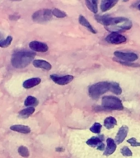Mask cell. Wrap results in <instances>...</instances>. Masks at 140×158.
<instances>
[{"label": "cell", "mask_w": 140, "mask_h": 158, "mask_svg": "<svg viewBox=\"0 0 140 158\" xmlns=\"http://www.w3.org/2000/svg\"><path fill=\"white\" fill-rule=\"evenodd\" d=\"M97 22L103 24L109 31L117 32L127 31L132 27V22L125 17H110L108 16H96Z\"/></svg>", "instance_id": "6da1fadb"}, {"label": "cell", "mask_w": 140, "mask_h": 158, "mask_svg": "<svg viewBox=\"0 0 140 158\" xmlns=\"http://www.w3.org/2000/svg\"><path fill=\"white\" fill-rule=\"evenodd\" d=\"M36 56L34 52L21 50L13 53L11 59L12 65L16 69H24L28 66Z\"/></svg>", "instance_id": "7a4b0ae2"}, {"label": "cell", "mask_w": 140, "mask_h": 158, "mask_svg": "<svg viewBox=\"0 0 140 158\" xmlns=\"http://www.w3.org/2000/svg\"><path fill=\"white\" fill-rule=\"evenodd\" d=\"M110 91V82L101 81L91 86L88 89L89 95L91 98L97 99L102 94Z\"/></svg>", "instance_id": "3957f363"}, {"label": "cell", "mask_w": 140, "mask_h": 158, "mask_svg": "<svg viewBox=\"0 0 140 158\" xmlns=\"http://www.w3.org/2000/svg\"><path fill=\"white\" fill-rule=\"evenodd\" d=\"M102 106L106 108L111 109V110H123V104L121 102L120 99L117 97L111 96H105L102 98Z\"/></svg>", "instance_id": "277c9868"}, {"label": "cell", "mask_w": 140, "mask_h": 158, "mask_svg": "<svg viewBox=\"0 0 140 158\" xmlns=\"http://www.w3.org/2000/svg\"><path fill=\"white\" fill-rule=\"evenodd\" d=\"M53 16L52 11L49 9H40L35 12L32 15V20L35 22L38 23H45L50 21Z\"/></svg>", "instance_id": "5b68a950"}, {"label": "cell", "mask_w": 140, "mask_h": 158, "mask_svg": "<svg viewBox=\"0 0 140 158\" xmlns=\"http://www.w3.org/2000/svg\"><path fill=\"white\" fill-rule=\"evenodd\" d=\"M106 40L110 44H118L126 42L127 39H126L125 36H124L123 35L117 33V32H113V33H111L108 36L106 37Z\"/></svg>", "instance_id": "8992f818"}, {"label": "cell", "mask_w": 140, "mask_h": 158, "mask_svg": "<svg viewBox=\"0 0 140 158\" xmlns=\"http://www.w3.org/2000/svg\"><path fill=\"white\" fill-rule=\"evenodd\" d=\"M115 56L118 59L123 60L124 62L130 63V62L135 61L136 59H138V55L134 53H125V52L116 51L114 53Z\"/></svg>", "instance_id": "52a82bcc"}, {"label": "cell", "mask_w": 140, "mask_h": 158, "mask_svg": "<svg viewBox=\"0 0 140 158\" xmlns=\"http://www.w3.org/2000/svg\"><path fill=\"white\" fill-rule=\"evenodd\" d=\"M50 78L55 83L63 86V85H67L69 82H71L74 80V76H72V75H65V76L59 77L57 76V75H50Z\"/></svg>", "instance_id": "ba28073f"}, {"label": "cell", "mask_w": 140, "mask_h": 158, "mask_svg": "<svg viewBox=\"0 0 140 158\" xmlns=\"http://www.w3.org/2000/svg\"><path fill=\"white\" fill-rule=\"evenodd\" d=\"M29 47L31 48V49H32L33 51L36 52H46L49 48H48V45L46 44H45L43 42L36 41V40H34V41L30 42Z\"/></svg>", "instance_id": "9c48e42d"}, {"label": "cell", "mask_w": 140, "mask_h": 158, "mask_svg": "<svg viewBox=\"0 0 140 158\" xmlns=\"http://www.w3.org/2000/svg\"><path fill=\"white\" fill-rule=\"evenodd\" d=\"M40 81H41V79L40 78V77H32V78H29L23 82V84H22V86H23L24 88L30 89L37 86V85H39L40 83Z\"/></svg>", "instance_id": "30bf717a"}, {"label": "cell", "mask_w": 140, "mask_h": 158, "mask_svg": "<svg viewBox=\"0 0 140 158\" xmlns=\"http://www.w3.org/2000/svg\"><path fill=\"white\" fill-rule=\"evenodd\" d=\"M129 128L127 126H122L120 130H119L118 133L116 134V141L117 143H121L125 140V138H126V136L128 134Z\"/></svg>", "instance_id": "8fae6325"}, {"label": "cell", "mask_w": 140, "mask_h": 158, "mask_svg": "<svg viewBox=\"0 0 140 158\" xmlns=\"http://www.w3.org/2000/svg\"><path fill=\"white\" fill-rule=\"evenodd\" d=\"M106 144H107V147H106V149L105 150L104 155L109 156L111 155V154H112V153H114V152H116V142H115L112 138H107V140H106Z\"/></svg>", "instance_id": "7c38bea8"}, {"label": "cell", "mask_w": 140, "mask_h": 158, "mask_svg": "<svg viewBox=\"0 0 140 158\" xmlns=\"http://www.w3.org/2000/svg\"><path fill=\"white\" fill-rule=\"evenodd\" d=\"M33 65L36 68L38 69H42L45 70H50L52 68L51 64H49V62L45 61V60H41V59H36L33 61Z\"/></svg>", "instance_id": "4fadbf2b"}, {"label": "cell", "mask_w": 140, "mask_h": 158, "mask_svg": "<svg viewBox=\"0 0 140 158\" xmlns=\"http://www.w3.org/2000/svg\"><path fill=\"white\" fill-rule=\"evenodd\" d=\"M117 3L116 0H103L101 2V9L102 12H106Z\"/></svg>", "instance_id": "5bb4252c"}, {"label": "cell", "mask_w": 140, "mask_h": 158, "mask_svg": "<svg viewBox=\"0 0 140 158\" xmlns=\"http://www.w3.org/2000/svg\"><path fill=\"white\" fill-rule=\"evenodd\" d=\"M10 129L21 133H29L31 132V128L28 126L22 125V124H14V125H12L10 127Z\"/></svg>", "instance_id": "9a60e30c"}, {"label": "cell", "mask_w": 140, "mask_h": 158, "mask_svg": "<svg viewBox=\"0 0 140 158\" xmlns=\"http://www.w3.org/2000/svg\"><path fill=\"white\" fill-rule=\"evenodd\" d=\"M78 22L81 25H83V27H85L87 29H88L91 32H92L93 34H96V31L93 28V27H91V25L89 23V22L87 20L83 17V16H79Z\"/></svg>", "instance_id": "2e32d148"}, {"label": "cell", "mask_w": 140, "mask_h": 158, "mask_svg": "<svg viewBox=\"0 0 140 158\" xmlns=\"http://www.w3.org/2000/svg\"><path fill=\"white\" fill-rule=\"evenodd\" d=\"M117 124V121L114 117H107V118L105 119L104 121V125L106 127L107 129H111V128H113Z\"/></svg>", "instance_id": "e0dca14e"}, {"label": "cell", "mask_w": 140, "mask_h": 158, "mask_svg": "<svg viewBox=\"0 0 140 158\" xmlns=\"http://www.w3.org/2000/svg\"><path fill=\"white\" fill-rule=\"evenodd\" d=\"M35 112L34 107H27L19 112V116L22 118H27Z\"/></svg>", "instance_id": "ac0fdd59"}, {"label": "cell", "mask_w": 140, "mask_h": 158, "mask_svg": "<svg viewBox=\"0 0 140 158\" xmlns=\"http://www.w3.org/2000/svg\"><path fill=\"white\" fill-rule=\"evenodd\" d=\"M38 103H39V101H38V100L36 97L29 96H27V99L25 100L24 105L27 106V107H34V106H36Z\"/></svg>", "instance_id": "d6986e66"}, {"label": "cell", "mask_w": 140, "mask_h": 158, "mask_svg": "<svg viewBox=\"0 0 140 158\" xmlns=\"http://www.w3.org/2000/svg\"><path fill=\"white\" fill-rule=\"evenodd\" d=\"M101 143H102L101 139H100V138H97V137H93V138H91L87 141V144L90 147H93V148H96V147L98 148Z\"/></svg>", "instance_id": "ffe728a7"}, {"label": "cell", "mask_w": 140, "mask_h": 158, "mask_svg": "<svg viewBox=\"0 0 140 158\" xmlns=\"http://www.w3.org/2000/svg\"><path fill=\"white\" fill-rule=\"evenodd\" d=\"M97 1L93 0V1H86L87 7H88L89 10L91 11L93 13H97L98 12V7H97Z\"/></svg>", "instance_id": "44dd1931"}, {"label": "cell", "mask_w": 140, "mask_h": 158, "mask_svg": "<svg viewBox=\"0 0 140 158\" xmlns=\"http://www.w3.org/2000/svg\"><path fill=\"white\" fill-rule=\"evenodd\" d=\"M110 91H111L113 93L116 94V95H120L122 92V89L121 88V86L118 83L111 82L110 83Z\"/></svg>", "instance_id": "7402d4cb"}, {"label": "cell", "mask_w": 140, "mask_h": 158, "mask_svg": "<svg viewBox=\"0 0 140 158\" xmlns=\"http://www.w3.org/2000/svg\"><path fill=\"white\" fill-rule=\"evenodd\" d=\"M12 41V37L11 35H8L6 39H1L0 40V47L1 48H7L11 44Z\"/></svg>", "instance_id": "603a6c76"}, {"label": "cell", "mask_w": 140, "mask_h": 158, "mask_svg": "<svg viewBox=\"0 0 140 158\" xmlns=\"http://www.w3.org/2000/svg\"><path fill=\"white\" fill-rule=\"evenodd\" d=\"M18 153L22 156V157H28L29 156V150L24 146H21L18 148Z\"/></svg>", "instance_id": "cb8c5ba5"}, {"label": "cell", "mask_w": 140, "mask_h": 158, "mask_svg": "<svg viewBox=\"0 0 140 158\" xmlns=\"http://www.w3.org/2000/svg\"><path fill=\"white\" fill-rule=\"evenodd\" d=\"M52 13H53L54 16L58 17V18H64V17H65L67 16V14L64 12V11L57 9V8H54V9L52 11Z\"/></svg>", "instance_id": "d4e9b609"}, {"label": "cell", "mask_w": 140, "mask_h": 158, "mask_svg": "<svg viewBox=\"0 0 140 158\" xmlns=\"http://www.w3.org/2000/svg\"><path fill=\"white\" fill-rule=\"evenodd\" d=\"M101 123H95L93 125L91 126V128H90V130H91V132H92V133H99L100 132H101Z\"/></svg>", "instance_id": "484cf974"}, {"label": "cell", "mask_w": 140, "mask_h": 158, "mask_svg": "<svg viewBox=\"0 0 140 158\" xmlns=\"http://www.w3.org/2000/svg\"><path fill=\"white\" fill-rule=\"evenodd\" d=\"M121 153L123 154L125 156H132V152L130 151V149L127 147H124L122 149H121Z\"/></svg>", "instance_id": "4316f807"}, {"label": "cell", "mask_w": 140, "mask_h": 158, "mask_svg": "<svg viewBox=\"0 0 140 158\" xmlns=\"http://www.w3.org/2000/svg\"><path fill=\"white\" fill-rule=\"evenodd\" d=\"M128 143H130L131 145L134 146V147H139L140 146V143L136 140V138H130V139H129Z\"/></svg>", "instance_id": "83f0119b"}, {"label": "cell", "mask_w": 140, "mask_h": 158, "mask_svg": "<svg viewBox=\"0 0 140 158\" xmlns=\"http://www.w3.org/2000/svg\"><path fill=\"white\" fill-rule=\"evenodd\" d=\"M19 18H20V16H17V14H13L9 16V19L12 20V21H17V20H18Z\"/></svg>", "instance_id": "f1b7e54d"}, {"label": "cell", "mask_w": 140, "mask_h": 158, "mask_svg": "<svg viewBox=\"0 0 140 158\" xmlns=\"http://www.w3.org/2000/svg\"><path fill=\"white\" fill-rule=\"evenodd\" d=\"M104 148H105V145H104V143H101V145L99 146L98 148H97V149L100 151H102V150H104Z\"/></svg>", "instance_id": "f546056e"}, {"label": "cell", "mask_w": 140, "mask_h": 158, "mask_svg": "<svg viewBox=\"0 0 140 158\" xmlns=\"http://www.w3.org/2000/svg\"><path fill=\"white\" fill-rule=\"evenodd\" d=\"M56 151H63V149L62 148H57Z\"/></svg>", "instance_id": "4dcf8cb0"}, {"label": "cell", "mask_w": 140, "mask_h": 158, "mask_svg": "<svg viewBox=\"0 0 140 158\" xmlns=\"http://www.w3.org/2000/svg\"><path fill=\"white\" fill-rule=\"evenodd\" d=\"M138 9H139V10H140V4H139V5H138Z\"/></svg>", "instance_id": "1f68e13d"}]
</instances>
